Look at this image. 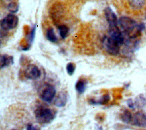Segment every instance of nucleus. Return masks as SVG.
Segmentation results:
<instances>
[{
  "label": "nucleus",
  "instance_id": "obj_2",
  "mask_svg": "<svg viewBox=\"0 0 146 130\" xmlns=\"http://www.w3.org/2000/svg\"><path fill=\"white\" fill-rule=\"evenodd\" d=\"M118 24L122 32L129 38H135L140 35L141 26L131 18L121 17L118 19Z\"/></svg>",
  "mask_w": 146,
  "mask_h": 130
},
{
  "label": "nucleus",
  "instance_id": "obj_15",
  "mask_svg": "<svg viewBox=\"0 0 146 130\" xmlns=\"http://www.w3.org/2000/svg\"><path fill=\"white\" fill-rule=\"evenodd\" d=\"M134 102L135 107L138 108H141L146 105V99L144 96L140 94L136 97Z\"/></svg>",
  "mask_w": 146,
  "mask_h": 130
},
{
  "label": "nucleus",
  "instance_id": "obj_7",
  "mask_svg": "<svg viewBox=\"0 0 146 130\" xmlns=\"http://www.w3.org/2000/svg\"><path fill=\"white\" fill-rule=\"evenodd\" d=\"M131 123L136 127H146V113L142 111L136 112L133 116Z\"/></svg>",
  "mask_w": 146,
  "mask_h": 130
},
{
  "label": "nucleus",
  "instance_id": "obj_18",
  "mask_svg": "<svg viewBox=\"0 0 146 130\" xmlns=\"http://www.w3.org/2000/svg\"><path fill=\"white\" fill-rule=\"evenodd\" d=\"M75 68H76V66L74 63L73 62L68 63L66 66V70L68 74H69L70 76H72L75 72Z\"/></svg>",
  "mask_w": 146,
  "mask_h": 130
},
{
  "label": "nucleus",
  "instance_id": "obj_4",
  "mask_svg": "<svg viewBox=\"0 0 146 130\" xmlns=\"http://www.w3.org/2000/svg\"><path fill=\"white\" fill-rule=\"evenodd\" d=\"M55 110L48 107L41 106L35 111L36 120L40 124H48L51 122L55 117Z\"/></svg>",
  "mask_w": 146,
  "mask_h": 130
},
{
  "label": "nucleus",
  "instance_id": "obj_9",
  "mask_svg": "<svg viewBox=\"0 0 146 130\" xmlns=\"http://www.w3.org/2000/svg\"><path fill=\"white\" fill-rule=\"evenodd\" d=\"M56 93V90L54 86L47 85L41 93V99L46 102H51Z\"/></svg>",
  "mask_w": 146,
  "mask_h": 130
},
{
  "label": "nucleus",
  "instance_id": "obj_5",
  "mask_svg": "<svg viewBox=\"0 0 146 130\" xmlns=\"http://www.w3.org/2000/svg\"><path fill=\"white\" fill-rule=\"evenodd\" d=\"M18 24V18L14 13H10L1 21L2 31L6 32L15 29Z\"/></svg>",
  "mask_w": 146,
  "mask_h": 130
},
{
  "label": "nucleus",
  "instance_id": "obj_14",
  "mask_svg": "<svg viewBox=\"0 0 146 130\" xmlns=\"http://www.w3.org/2000/svg\"><path fill=\"white\" fill-rule=\"evenodd\" d=\"M46 36L47 39L51 42H56L58 41V38L54 32V29L52 27H50L46 30Z\"/></svg>",
  "mask_w": 146,
  "mask_h": 130
},
{
  "label": "nucleus",
  "instance_id": "obj_11",
  "mask_svg": "<svg viewBox=\"0 0 146 130\" xmlns=\"http://www.w3.org/2000/svg\"><path fill=\"white\" fill-rule=\"evenodd\" d=\"M14 62V59L13 56H9L7 54H2L0 58V66L1 68L7 67Z\"/></svg>",
  "mask_w": 146,
  "mask_h": 130
},
{
  "label": "nucleus",
  "instance_id": "obj_10",
  "mask_svg": "<svg viewBox=\"0 0 146 130\" xmlns=\"http://www.w3.org/2000/svg\"><path fill=\"white\" fill-rule=\"evenodd\" d=\"M67 101V95L64 92H61L56 97L54 101V104L58 107H62L64 106Z\"/></svg>",
  "mask_w": 146,
  "mask_h": 130
},
{
  "label": "nucleus",
  "instance_id": "obj_12",
  "mask_svg": "<svg viewBox=\"0 0 146 130\" xmlns=\"http://www.w3.org/2000/svg\"><path fill=\"white\" fill-rule=\"evenodd\" d=\"M86 88V81L84 79H79L75 84V89L79 94L84 93Z\"/></svg>",
  "mask_w": 146,
  "mask_h": 130
},
{
  "label": "nucleus",
  "instance_id": "obj_6",
  "mask_svg": "<svg viewBox=\"0 0 146 130\" xmlns=\"http://www.w3.org/2000/svg\"><path fill=\"white\" fill-rule=\"evenodd\" d=\"M41 72L39 68L35 65H30L27 66L25 70V77L30 80H35L40 77Z\"/></svg>",
  "mask_w": 146,
  "mask_h": 130
},
{
  "label": "nucleus",
  "instance_id": "obj_16",
  "mask_svg": "<svg viewBox=\"0 0 146 130\" xmlns=\"http://www.w3.org/2000/svg\"><path fill=\"white\" fill-rule=\"evenodd\" d=\"M110 96L108 94H106V95L103 96L99 100H97V101H96L94 99H90V100L89 101V103L92 104H106L108 102V101L110 100Z\"/></svg>",
  "mask_w": 146,
  "mask_h": 130
},
{
  "label": "nucleus",
  "instance_id": "obj_21",
  "mask_svg": "<svg viewBox=\"0 0 146 130\" xmlns=\"http://www.w3.org/2000/svg\"><path fill=\"white\" fill-rule=\"evenodd\" d=\"M2 4L5 5V6L7 7L9 5L11 4L13 2H14V0H1Z\"/></svg>",
  "mask_w": 146,
  "mask_h": 130
},
{
  "label": "nucleus",
  "instance_id": "obj_19",
  "mask_svg": "<svg viewBox=\"0 0 146 130\" xmlns=\"http://www.w3.org/2000/svg\"><path fill=\"white\" fill-rule=\"evenodd\" d=\"M127 105H128L129 108H130L131 109H134L135 108V102L131 99H129L127 100Z\"/></svg>",
  "mask_w": 146,
  "mask_h": 130
},
{
  "label": "nucleus",
  "instance_id": "obj_8",
  "mask_svg": "<svg viewBox=\"0 0 146 130\" xmlns=\"http://www.w3.org/2000/svg\"><path fill=\"white\" fill-rule=\"evenodd\" d=\"M104 15L110 27L118 26V19L111 7H107L104 9Z\"/></svg>",
  "mask_w": 146,
  "mask_h": 130
},
{
  "label": "nucleus",
  "instance_id": "obj_17",
  "mask_svg": "<svg viewBox=\"0 0 146 130\" xmlns=\"http://www.w3.org/2000/svg\"><path fill=\"white\" fill-rule=\"evenodd\" d=\"M58 31H59L60 37L64 39L67 36L68 34L69 29L67 26H66L64 24H62L58 26Z\"/></svg>",
  "mask_w": 146,
  "mask_h": 130
},
{
  "label": "nucleus",
  "instance_id": "obj_13",
  "mask_svg": "<svg viewBox=\"0 0 146 130\" xmlns=\"http://www.w3.org/2000/svg\"><path fill=\"white\" fill-rule=\"evenodd\" d=\"M132 117L133 116L128 109H124L120 116L121 120L125 123H131L132 120Z\"/></svg>",
  "mask_w": 146,
  "mask_h": 130
},
{
  "label": "nucleus",
  "instance_id": "obj_20",
  "mask_svg": "<svg viewBox=\"0 0 146 130\" xmlns=\"http://www.w3.org/2000/svg\"><path fill=\"white\" fill-rule=\"evenodd\" d=\"M26 130H40V129L31 124H29L27 125Z\"/></svg>",
  "mask_w": 146,
  "mask_h": 130
},
{
  "label": "nucleus",
  "instance_id": "obj_1",
  "mask_svg": "<svg viewBox=\"0 0 146 130\" xmlns=\"http://www.w3.org/2000/svg\"><path fill=\"white\" fill-rule=\"evenodd\" d=\"M124 37L123 33L119 30H112L108 33L103 40V45L106 52L112 56L117 55L120 47L124 44Z\"/></svg>",
  "mask_w": 146,
  "mask_h": 130
},
{
  "label": "nucleus",
  "instance_id": "obj_3",
  "mask_svg": "<svg viewBox=\"0 0 146 130\" xmlns=\"http://www.w3.org/2000/svg\"><path fill=\"white\" fill-rule=\"evenodd\" d=\"M127 12L137 18L146 17V0H123Z\"/></svg>",
  "mask_w": 146,
  "mask_h": 130
},
{
  "label": "nucleus",
  "instance_id": "obj_22",
  "mask_svg": "<svg viewBox=\"0 0 146 130\" xmlns=\"http://www.w3.org/2000/svg\"><path fill=\"white\" fill-rule=\"evenodd\" d=\"M11 130H16V129H11Z\"/></svg>",
  "mask_w": 146,
  "mask_h": 130
}]
</instances>
